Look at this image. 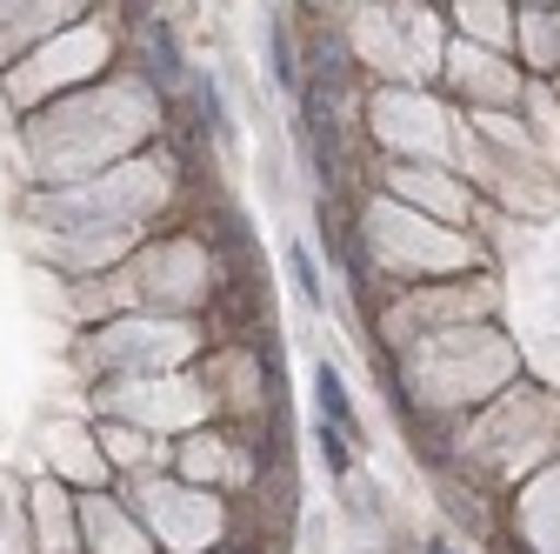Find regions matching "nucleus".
Returning <instances> with one entry per match:
<instances>
[{"instance_id":"nucleus-5","label":"nucleus","mask_w":560,"mask_h":554,"mask_svg":"<svg viewBox=\"0 0 560 554\" xmlns=\"http://www.w3.org/2000/svg\"><path fill=\"white\" fill-rule=\"evenodd\" d=\"M434 554H454V547H441V541H434Z\"/></svg>"},{"instance_id":"nucleus-4","label":"nucleus","mask_w":560,"mask_h":554,"mask_svg":"<svg viewBox=\"0 0 560 554\" xmlns=\"http://www.w3.org/2000/svg\"><path fill=\"white\" fill-rule=\"evenodd\" d=\"M288 261H294V281H301V295H307V301L320 308V281H314V261H307V247H294Z\"/></svg>"},{"instance_id":"nucleus-3","label":"nucleus","mask_w":560,"mask_h":554,"mask_svg":"<svg viewBox=\"0 0 560 554\" xmlns=\"http://www.w3.org/2000/svg\"><path fill=\"white\" fill-rule=\"evenodd\" d=\"M273 81L294 88V47H288V34H280V27H273Z\"/></svg>"},{"instance_id":"nucleus-2","label":"nucleus","mask_w":560,"mask_h":554,"mask_svg":"<svg viewBox=\"0 0 560 554\" xmlns=\"http://www.w3.org/2000/svg\"><path fill=\"white\" fill-rule=\"evenodd\" d=\"M314 388H320V407H327V422H334V428H347V422H354V414H347V394H340V374H334L327 361L314 368Z\"/></svg>"},{"instance_id":"nucleus-1","label":"nucleus","mask_w":560,"mask_h":554,"mask_svg":"<svg viewBox=\"0 0 560 554\" xmlns=\"http://www.w3.org/2000/svg\"><path fill=\"white\" fill-rule=\"evenodd\" d=\"M347 74H354V67H347V47L334 34H320V47H314V81L320 88H347Z\"/></svg>"}]
</instances>
